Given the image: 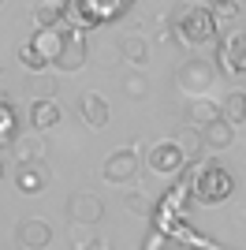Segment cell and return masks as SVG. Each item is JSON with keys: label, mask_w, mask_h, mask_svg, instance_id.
<instances>
[{"label": "cell", "mask_w": 246, "mask_h": 250, "mask_svg": "<svg viewBox=\"0 0 246 250\" xmlns=\"http://www.w3.org/2000/svg\"><path fill=\"white\" fill-rule=\"evenodd\" d=\"M172 30L183 45L198 49V45L216 38L220 22L213 19V8H209V4H179V8L172 11Z\"/></svg>", "instance_id": "obj_1"}, {"label": "cell", "mask_w": 246, "mask_h": 250, "mask_svg": "<svg viewBox=\"0 0 246 250\" xmlns=\"http://www.w3.org/2000/svg\"><path fill=\"white\" fill-rule=\"evenodd\" d=\"M231 190H235V179H231L227 168H220V165H198L194 168V194H198V202H224Z\"/></svg>", "instance_id": "obj_2"}, {"label": "cell", "mask_w": 246, "mask_h": 250, "mask_svg": "<svg viewBox=\"0 0 246 250\" xmlns=\"http://www.w3.org/2000/svg\"><path fill=\"white\" fill-rule=\"evenodd\" d=\"M213 79H216V67L209 60H183L175 71L179 90H186L190 97H205V90H213Z\"/></svg>", "instance_id": "obj_3"}, {"label": "cell", "mask_w": 246, "mask_h": 250, "mask_svg": "<svg viewBox=\"0 0 246 250\" xmlns=\"http://www.w3.org/2000/svg\"><path fill=\"white\" fill-rule=\"evenodd\" d=\"M183 165H186V149L179 146V138H164V142L149 146V168L157 176H175V172H183Z\"/></svg>", "instance_id": "obj_4"}, {"label": "cell", "mask_w": 246, "mask_h": 250, "mask_svg": "<svg viewBox=\"0 0 246 250\" xmlns=\"http://www.w3.org/2000/svg\"><path fill=\"white\" fill-rule=\"evenodd\" d=\"M216 60L224 75H246V34H227L216 42Z\"/></svg>", "instance_id": "obj_5"}, {"label": "cell", "mask_w": 246, "mask_h": 250, "mask_svg": "<svg viewBox=\"0 0 246 250\" xmlns=\"http://www.w3.org/2000/svg\"><path fill=\"white\" fill-rule=\"evenodd\" d=\"M67 213H71V220L75 224H101V217H104V202L93 194V190H79V194H71L67 198Z\"/></svg>", "instance_id": "obj_6"}, {"label": "cell", "mask_w": 246, "mask_h": 250, "mask_svg": "<svg viewBox=\"0 0 246 250\" xmlns=\"http://www.w3.org/2000/svg\"><path fill=\"white\" fill-rule=\"evenodd\" d=\"M138 176V153L134 149H116L104 161V179L108 183H131Z\"/></svg>", "instance_id": "obj_7"}, {"label": "cell", "mask_w": 246, "mask_h": 250, "mask_svg": "<svg viewBox=\"0 0 246 250\" xmlns=\"http://www.w3.org/2000/svg\"><path fill=\"white\" fill-rule=\"evenodd\" d=\"M52 243V224L41 217H26L19 220V247L22 250H49Z\"/></svg>", "instance_id": "obj_8"}, {"label": "cell", "mask_w": 246, "mask_h": 250, "mask_svg": "<svg viewBox=\"0 0 246 250\" xmlns=\"http://www.w3.org/2000/svg\"><path fill=\"white\" fill-rule=\"evenodd\" d=\"M67 30H75V26H49V30H38L30 45L41 52V56H45V60L56 63V56L63 52V45L71 42V34H67Z\"/></svg>", "instance_id": "obj_9"}, {"label": "cell", "mask_w": 246, "mask_h": 250, "mask_svg": "<svg viewBox=\"0 0 246 250\" xmlns=\"http://www.w3.org/2000/svg\"><path fill=\"white\" fill-rule=\"evenodd\" d=\"M186 127H194V131H205V127L213 124V120H220L224 116V104L209 101V97H190V104H186Z\"/></svg>", "instance_id": "obj_10"}, {"label": "cell", "mask_w": 246, "mask_h": 250, "mask_svg": "<svg viewBox=\"0 0 246 250\" xmlns=\"http://www.w3.org/2000/svg\"><path fill=\"white\" fill-rule=\"evenodd\" d=\"M79 116L93 131H101V127H108V101L101 94H82L79 97Z\"/></svg>", "instance_id": "obj_11"}, {"label": "cell", "mask_w": 246, "mask_h": 250, "mask_svg": "<svg viewBox=\"0 0 246 250\" xmlns=\"http://www.w3.org/2000/svg\"><path fill=\"white\" fill-rule=\"evenodd\" d=\"M30 124H34V131H52V127L60 124V104L52 101V97H34V104H30Z\"/></svg>", "instance_id": "obj_12"}, {"label": "cell", "mask_w": 246, "mask_h": 250, "mask_svg": "<svg viewBox=\"0 0 246 250\" xmlns=\"http://www.w3.org/2000/svg\"><path fill=\"white\" fill-rule=\"evenodd\" d=\"M202 142H205V149H213V153L227 149L231 142H235V124H227L224 116H220V120H213V124L202 131Z\"/></svg>", "instance_id": "obj_13"}, {"label": "cell", "mask_w": 246, "mask_h": 250, "mask_svg": "<svg viewBox=\"0 0 246 250\" xmlns=\"http://www.w3.org/2000/svg\"><path fill=\"white\" fill-rule=\"evenodd\" d=\"M15 187H19V194H41L45 190V172L38 165H19L15 168Z\"/></svg>", "instance_id": "obj_14"}, {"label": "cell", "mask_w": 246, "mask_h": 250, "mask_svg": "<svg viewBox=\"0 0 246 250\" xmlns=\"http://www.w3.org/2000/svg\"><path fill=\"white\" fill-rule=\"evenodd\" d=\"M82 63H86V45H82L79 34H71V42L63 45V52L56 56V67L60 71H79Z\"/></svg>", "instance_id": "obj_15"}, {"label": "cell", "mask_w": 246, "mask_h": 250, "mask_svg": "<svg viewBox=\"0 0 246 250\" xmlns=\"http://www.w3.org/2000/svg\"><path fill=\"white\" fill-rule=\"evenodd\" d=\"M11 149H15V161H19V165H38L41 153H45V146H41L38 131H34V135L15 138V142H11Z\"/></svg>", "instance_id": "obj_16"}, {"label": "cell", "mask_w": 246, "mask_h": 250, "mask_svg": "<svg viewBox=\"0 0 246 250\" xmlns=\"http://www.w3.org/2000/svg\"><path fill=\"white\" fill-rule=\"evenodd\" d=\"M120 56L127 63H134V67H142V63L149 60V45H145V38H134V34L120 38Z\"/></svg>", "instance_id": "obj_17"}, {"label": "cell", "mask_w": 246, "mask_h": 250, "mask_svg": "<svg viewBox=\"0 0 246 250\" xmlns=\"http://www.w3.org/2000/svg\"><path fill=\"white\" fill-rule=\"evenodd\" d=\"M34 22H38V30L63 26V8H60V4H52V0H45V4H38V8H34Z\"/></svg>", "instance_id": "obj_18"}, {"label": "cell", "mask_w": 246, "mask_h": 250, "mask_svg": "<svg viewBox=\"0 0 246 250\" xmlns=\"http://www.w3.org/2000/svg\"><path fill=\"white\" fill-rule=\"evenodd\" d=\"M224 120L227 124H246V94H227L224 101Z\"/></svg>", "instance_id": "obj_19"}, {"label": "cell", "mask_w": 246, "mask_h": 250, "mask_svg": "<svg viewBox=\"0 0 246 250\" xmlns=\"http://www.w3.org/2000/svg\"><path fill=\"white\" fill-rule=\"evenodd\" d=\"M123 94L131 97V101H142V97L149 94V79H145V75H127V79H123Z\"/></svg>", "instance_id": "obj_20"}, {"label": "cell", "mask_w": 246, "mask_h": 250, "mask_svg": "<svg viewBox=\"0 0 246 250\" xmlns=\"http://www.w3.org/2000/svg\"><path fill=\"white\" fill-rule=\"evenodd\" d=\"M19 63L26 67V71H45V63H49V60H45V56H41V52L34 49L30 42H26V45L19 49Z\"/></svg>", "instance_id": "obj_21"}, {"label": "cell", "mask_w": 246, "mask_h": 250, "mask_svg": "<svg viewBox=\"0 0 246 250\" xmlns=\"http://www.w3.org/2000/svg\"><path fill=\"white\" fill-rule=\"evenodd\" d=\"M30 90H34V97H56V79L45 75V71H34Z\"/></svg>", "instance_id": "obj_22"}, {"label": "cell", "mask_w": 246, "mask_h": 250, "mask_svg": "<svg viewBox=\"0 0 246 250\" xmlns=\"http://www.w3.org/2000/svg\"><path fill=\"white\" fill-rule=\"evenodd\" d=\"M209 8H213V19H216V22L239 19V4H235V0H216V4H209Z\"/></svg>", "instance_id": "obj_23"}, {"label": "cell", "mask_w": 246, "mask_h": 250, "mask_svg": "<svg viewBox=\"0 0 246 250\" xmlns=\"http://www.w3.org/2000/svg\"><path fill=\"white\" fill-rule=\"evenodd\" d=\"M123 206H127V213H134V217H149V213H153L145 194H127V198H123Z\"/></svg>", "instance_id": "obj_24"}, {"label": "cell", "mask_w": 246, "mask_h": 250, "mask_svg": "<svg viewBox=\"0 0 246 250\" xmlns=\"http://www.w3.org/2000/svg\"><path fill=\"white\" fill-rule=\"evenodd\" d=\"M90 224H71V243H75V250H90L93 247V239H97V235H90Z\"/></svg>", "instance_id": "obj_25"}, {"label": "cell", "mask_w": 246, "mask_h": 250, "mask_svg": "<svg viewBox=\"0 0 246 250\" xmlns=\"http://www.w3.org/2000/svg\"><path fill=\"white\" fill-rule=\"evenodd\" d=\"M90 250H112V243H104V239H93V247Z\"/></svg>", "instance_id": "obj_26"}, {"label": "cell", "mask_w": 246, "mask_h": 250, "mask_svg": "<svg viewBox=\"0 0 246 250\" xmlns=\"http://www.w3.org/2000/svg\"><path fill=\"white\" fill-rule=\"evenodd\" d=\"M0 172H4V165H0Z\"/></svg>", "instance_id": "obj_27"}, {"label": "cell", "mask_w": 246, "mask_h": 250, "mask_svg": "<svg viewBox=\"0 0 246 250\" xmlns=\"http://www.w3.org/2000/svg\"><path fill=\"white\" fill-rule=\"evenodd\" d=\"M52 4H56V0H52Z\"/></svg>", "instance_id": "obj_28"}, {"label": "cell", "mask_w": 246, "mask_h": 250, "mask_svg": "<svg viewBox=\"0 0 246 250\" xmlns=\"http://www.w3.org/2000/svg\"><path fill=\"white\" fill-rule=\"evenodd\" d=\"M0 4H4V0H0Z\"/></svg>", "instance_id": "obj_29"}]
</instances>
